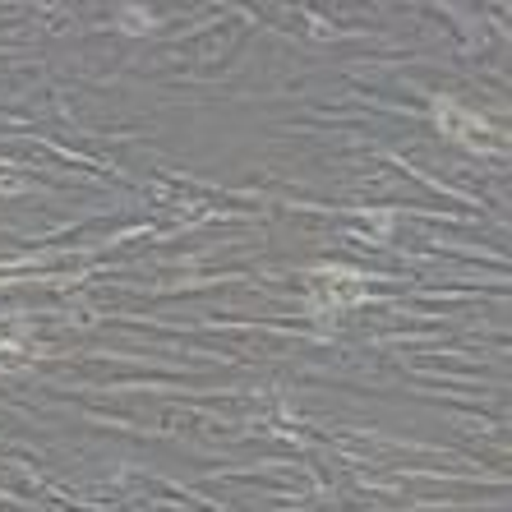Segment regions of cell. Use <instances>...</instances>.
I'll use <instances>...</instances> for the list:
<instances>
[]
</instances>
